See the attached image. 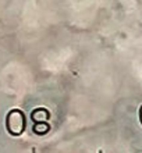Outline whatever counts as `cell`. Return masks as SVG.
<instances>
[{"label": "cell", "mask_w": 142, "mask_h": 153, "mask_svg": "<svg viewBox=\"0 0 142 153\" xmlns=\"http://www.w3.org/2000/svg\"><path fill=\"white\" fill-rule=\"evenodd\" d=\"M32 153H36V149H35V148H32Z\"/></svg>", "instance_id": "cell-1"}, {"label": "cell", "mask_w": 142, "mask_h": 153, "mask_svg": "<svg viewBox=\"0 0 142 153\" xmlns=\"http://www.w3.org/2000/svg\"><path fill=\"white\" fill-rule=\"evenodd\" d=\"M97 153H103V150H102V149H99V152H97Z\"/></svg>", "instance_id": "cell-2"}]
</instances>
